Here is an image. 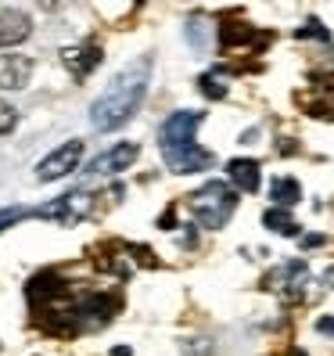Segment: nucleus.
<instances>
[{"label":"nucleus","mask_w":334,"mask_h":356,"mask_svg":"<svg viewBox=\"0 0 334 356\" xmlns=\"http://www.w3.org/2000/svg\"><path fill=\"white\" fill-rule=\"evenodd\" d=\"M148 83H151V58L144 54L130 61L126 69H119L112 83L104 87V94L90 104V122L94 130H119L140 112L144 97H148Z\"/></svg>","instance_id":"1"},{"label":"nucleus","mask_w":334,"mask_h":356,"mask_svg":"<svg viewBox=\"0 0 334 356\" xmlns=\"http://www.w3.org/2000/svg\"><path fill=\"white\" fill-rule=\"evenodd\" d=\"M237 195H241V191H237L234 184H226V180H208V184L198 187L191 198H187V209H191V216H194L198 227L219 230V227L231 223L234 209H237Z\"/></svg>","instance_id":"2"},{"label":"nucleus","mask_w":334,"mask_h":356,"mask_svg":"<svg viewBox=\"0 0 334 356\" xmlns=\"http://www.w3.org/2000/svg\"><path fill=\"white\" fill-rule=\"evenodd\" d=\"M94 213V195L90 191H69V195H61L47 205H40L33 209V216L40 220H54V223H79V220H87Z\"/></svg>","instance_id":"3"},{"label":"nucleus","mask_w":334,"mask_h":356,"mask_svg":"<svg viewBox=\"0 0 334 356\" xmlns=\"http://www.w3.org/2000/svg\"><path fill=\"white\" fill-rule=\"evenodd\" d=\"M79 162H83V140H65V144H58V148L51 155L40 159L36 165V180H61V177H69L72 170H79Z\"/></svg>","instance_id":"4"},{"label":"nucleus","mask_w":334,"mask_h":356,"mask_svg":"<svg viewBox=\"0 0 334 356\" xmlns=\"http://www.w3.org/2000/svg\"><path fill=\"white\" fill-rule=\"evenodd\" d=\"M306 284H309L306 263H284V266H277L274 274L266 277V288L277 291V296L287 299V302H302L306 299Z\"/></svg>","instance_id":"5"},{"label":"nucleus","mask_w":334,"mask_h":356,"mask_svg":"<svg viewBox=\"0 0 334 356\" xmlns=\"http://www.w3.org/2000/svg\"><path fill=\"white\" fill-rule=\"evenodd\" d=\"M201 122H205V112H173L158 130V148H176V144L198 140Z\"/></svg>","instance_id":"6"},{"label":"nucleus","mask_w":334,"mask_h":356,"mask_svg":"<svg viewBox=\"0 0 334 356\" xmlns=\"http://www.w3.org/2000/svg\"><path fill=\"white\" fill-rule=\"evenodd\" d=\"M162 159H165V165H169L173 173H180V177L201 173V170H208V165H212V152H205L198 140L176 144V148H162Z\"/></svg>","instance_id":"7"},{"label":"nucleus","mask_w":334,"mask_h":356,"mask_svg":"<svg viewBox=\"0 0 334 356\" xmlns=\"http://www.w3.org/2000/svg\"><path fill=\"white\" fill-rule=\"evenodd\" d=\"M101 58H104V51H101L97 40H83V44H72V47L61 51V65H65L76 79H87L101 65Z\"/></svg>","instance_id":"8"},{"label":"nucleus","mask_w":334,"mask_h":356,"mask_svg":"<svg viewBox=\"0 0 334 356\" xmlns=\"http://www.w3.org/2000/svg\"><path fill=\"white\" fill-rule=\"evenodd\" d=\"M137 155H140V148L133 140H122V144H115V148H108V152H101L94 162H90V173L94 177H115V173H126L130 165L137 162Z\"/></svg>","instance_id":"9"},{"label":"nucleus","mask_w":334,"mask_h":356,"mask_svg":"<svg viewBox=\"0 0 334 356\" xmlns=\"http://www.w3.org/2000/svg\"><path fill=\"white\" fill-rule=\"evenodd\" d=\"M33 36V18L18 8H0V51H11Z\"/></svg>","instance_id":"10"},{"label":"nucleus","mask_w":334,"mask_h":356,"mask_svg":"<svg viewBox=\"0 0 334 356\" xmlns=\"http://www.w3.org/2000/svg\"><path fill=\"white\" fill-rule=\"evenodd\" d=\"M33 79L29 54H0V90H22Z\"/></svg>","instance_id":"11"},{"label":"nucleus","mask_w":334,"mask_h":356,"mask_svg":"<svg viewBox=\"0 0 334 356\" xmlns=\"http://www.w3.org/2000/svg\"><path fill=\"white\" fill-rule=\"evenodd\" d=\"M226 177H231V184L241 195H256L259 184H262V170H259L256 159H231L226 162Z\"/></svg>","instance_id":"12"},{"label":"nucleus","mask_w":334,"mask_h":356,"mask_svg":"<svg viewBox=\"0 0 334 356\" xmlns=\"http://www.w3.org/2000/svg\"><path fill=\"white\" fill-rule=\"evenodd\" d=\"M262 223L274 230V234H281V238H295V234H299V223H295V216H291L284 205L266 209V213H262Z\"/></svg>","instance_id":"13"},{"label":"nucleus","mask_w":334,"mask_h":356,"mask_svg":"<svg viewBox=\"0 0 334 356\" xmlns=\"http://www.w3.org/2000/svg\"><path fill=\"white\" fill-rule=\"evenodd\" d=\"M269 195H274V205L291 209V205L302 198V187H299V180H291V177H277L274 187H269Z\"/></svg>","instance_id":"14"},{"label":"nucleus","mask_w":334,"mask_h":356,"mask_svg":"<svg viewBox=\"0 0 334 356\" xmlns=\"http://www.w3.org/2000/svg\"><path fill=\"white\" fill-rule=\"evenodd\" d=\"M198 90H201L205 97H212V101H216V97H226V83H223L216 72H205V76L198 79Z\"/></svg>","instance_id":"15"},{"label":"nucleus","mask_w":334,"mask_h":356,"mask_svg":"<svg viewBox=\"0 0 334 356\" xmlns=\"http://www.w3.org/2000/svg\"><path fill=\"white\" fill-rule=\"evenodd\" d=\"M29 216H33V209H22V205L0 209V234H4L8 227H15V223H22V220H29Z\"/></svg>","instance_id":"16"},{"label":"nucleus","mask_w":334,"mask_h":356,"mask_svg":"<svg viewBox=\"0 0 334 356\" xmlns=\"http://www.w3.org/2000/svg\"><path fill=\"white\" fill-rule=\"evenodd\" d=\"M299 40H324V44H331V33L324 29V22H320V18H309V22L295 33Z\"/></svg>","instance_id":"17"},{"label":"nucleus","mask_w":334,"mask_h":356,"mask_svg":"<svg viewBox=\"0 0 334 356\" xmlns=\"http://www.w3.org/2000/svg\"><path fill=\"white\" fill-rule=\"evenodd\" d=\"M15 127H18V112L11 108L8 101H0V137H8Z\"/></svg>","instance_id":"18"},{"label":"nucleus","mask_w":334,"mask_h":356,"mask_svg":"<svg viewBox=\"0 0 334 356\" xmlns=\"http://www.w3.org/2000/svg\"><path fill=\"white\" fill-rule=\"evenodd\" d=\"M36 8H40V11H58L61 0H36Z\"/></svg>","instance_id":"19"},{"label":"nucleus","mask_w":334,"mask_h":356,"mask_svg":"<svg viewBox=\"0 0 334 356\" xmlns=\"http://www.w3.org/2000/svg\"><path fill=\"white\" fill-rule=\"evenodd\" d=\"M317 331H320V334H334V321H331V317H324V321L317 324Z\"/></svg>","instance_id":"20"},{"label":"nucleus","mask_w":334,"mask_h":356,"mask_svg":"<svg viewBox=\"0 0 334 356\" xmlns=\"http://www.w3.org/2000/svg\"><path fill=\"white\" fill-rule=\"evenodd\" d=\"M317 245H324V238H320V234H309V238H302V248H317Z\"/></svg>","instance_id":"21"},{"label":"nucleus","mask_w":334,"mask_h":356,"mask_svg":"<svg viewBox=\"0 0 334 356\" xmlns=\"http://www.w3.org/2000/svg\"><path fill=\"white\" fill-rule=\"evenodd\" d=\"M324 281H327V288H334V270H327V277H324Z\"/></svg>","instance_id":"22"},{"label":"nucleus","mask_w":334,"mask_h":356,"mask_svg":"<svg viewBox=\"0 0 334 356\" xmlns=\"http://www.w3.org/2000/svg\"><path fill=\"white\" fill-rule=\"evenodd\" d=\"M133 4H144V0H133Z\"/></svg>","instance_id":"23"}]
</instances>
